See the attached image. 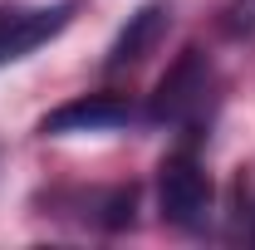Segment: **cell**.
I'll list each match as a JSON object with an SVG mask.
<instances>
[{
  "label": "cell",
  "instance_id": "1",
  "mask_svg": "<svg viewBox=\"0 0 255 250\" xmlns=\"http://www.w3.org/2000/svg\"><path fill=\"white\" fill-rule=\"evenodd\" d=\"M211 177L201 167V157L191 147H177V152L162 157L157 167V206H162V221L182 226V231H201L211 221Z\"/></svg>",
  "mask_w": 255,
  "mask_h": 250
},
{
  "label": "cell",
  "instance_id": "2",
  "mask_svg": "<svg viewBox=\"0 0 255 250\" xmlns=\"http://www.w3.org/2000/svg\"><path fill=\"white\" fill-rule=\"evenodd\" d=\"M206 103H211V64H206L201 49H187L157 84V94L147 103V118L196 132V123L206 118Z\"/></svg>",
  "mask_w": 255,
  "mask_h": 250
},
{
  "label": "cell",
  "instance_id": "3",
  "mask_svg": "<svg viewBox=\"0 0 255 250\" xmlns=\"http://www.w3.org/2000/svg\"><path fill=\"white\" fill-rule=\"evenodd\" d=\"M79 0H54V5H0V69L15 59H25L30 49L59 39L74 20Z\"/></svg>",
  "mask_w": 255,
  "mask_h": 250
},
{
  "label": "cell",
  "instance_id": "4",
  "mask_svg": "<svg viewBox=\"0 0 255 250\" xmlns=\"http://www.w3.org/2000/svg\"><path fill=\"white\" fill-rule=\"evenodd\" d=\"M132 118V103L123 94H84V98H69L64 108L44 113L39 132L44 137H69V132H113Z\"/></svg>",
  "mask_w": 255,
  "mask_h": 250
},
{
  "label": "cell",
  "instance_id": "5",
  "mask_svg": "<svg viewBox=\"0 0 255 250\" xmlns=\"http://www.w3.org/2000/svg\"><path fill=\"white\" fill-rule=\"evenodd\" d=\"M167 30H172V5H167V0H147L137 15H128V25L118 30L113 49H108V69H113V74H118V69H137V64L162 44Z\"/></svg>",
  "mask_w": 255,
  "mask_h": 250
}]
</instances>
